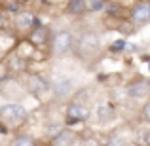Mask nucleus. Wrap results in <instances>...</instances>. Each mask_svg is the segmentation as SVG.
<instances>
[{
	"mask_svg": "<svg viewBox=\"0 0 150 146\" xmlns=\"http://www.w3.org/2000/svg\"><path fill=\"white\" fill-rule=\"evenodd\" d=\"M74 46H76V38L70 30L63 29V30H57L53 32V38H51V55L55 57H65L69 53H74Z\"/></svg>",
	"mask_w": 150,
	"mask_h": 146,
	"instance_id": "nucleus-2",
	"label": "nucleus"
},
{
	"mask_svg": "<svg viewBox=\"0 0 150 146\" xmlns=\"http://www.w3.org/2000/svg\"><path fill=\"white\" fill-rule=\"evenodd\" d=\"M46 146H51V144H46Z\"/></svg>",
	"mask_w": 150,
	"mask_h": 146,
	"instance_id": "nucleus-22",
	"label": "nucleus"
},
{
	"mask_svg": "<svg viewBox=\"0 0 150 146\" xmlns=\"http://www.w3.org/2000/svg\"><path fill=\"white\" fill-rule=\"evenodd\" d=\"M80 146H103V142L97 135H86L80 139Z\"/></svg>",
	"mask_w": 150,
	"mask_h": 146,
	"instance_id": "nucleus-17",
	"label": "nucleus"
},
{
	"mask_svg": "<svg viewBox=\"0 0 150 146\" xmlns=\"http://www.w3.org/2000/svg\"><path fill=\"white\" fill-rule=\"evenodd\" d=\"M86 4H88V11H99L106 8L105 0H86Z\"/></svg>",
	"mask_w": 150,
	"mask_h": 146,
	"instance_id": "nucleus-18",
	"label": "nucleus"
},
{
	"mask_svg": "<svg viewBox=\"0 0 150 146\" xmlns=\"http://www.w3.org/2000/svg\"><path fill=\"white\" fill-rule=\"evenodd\" d=\"M13 27L17 30H23V32H30L34 27H38L36 15L30 13V11H25V10L17 11V13L13 15Z\"/></svg>",
	"mask_w": 150,
	"mask_h": 146,
	"instance_id": "nucleus-9",
	"label": "nucleus"
},
{
	"mask_svg": "<svg viewBox=\"0 0 150 146\" xmlns=\"http://www.w3.org/2000/svg\"><path fill=\"white\" fill-rule=\"evenodd\" d=\"M95 118L99 123H110V121L116 118V110H114V106L110 104V102L103 101V102H97L95 106Z\"/></svg>",
	"mask_w": 150,
	"mask_h": 146,
	"instance_id": "nucleus-12",
	"label": "nucleus"
},
{
	"mask_svg": "<svg viewBox=\"0 0 150 146\" xmlns=\"http://www.w3.org/2000/svg\"><path fill=\"white\" fill-rule=\"evenodd\" d=\"M105 146H129V140L125 139L122 133L114 131V133H110V135L106 137V144Z\"/></svg>",
	"mask_w": 150,
	"mask_h": 146,
	"instance_id": "nucleus-16",
	"label": "nucleus"
},
{
	"mask_svg": "<svg viewBox=\"0 0 150 146\" xmlns=\"http://www.w3.org/2000/svg\"><path fill=\"white\" fill-rule=\"evenodd\" d=\"M25 87L30 95H34L36 99H44L51 91V82L38 72H30L25 78Z\"/></svg>",
	"mask_w": 150,
	"mask_h": 146,
	"instance_id": "nucleus-4",
	"label": "nucleus"
},
{
	"mask_svg": "<svg viewBox=\"0 0 150 146\" xmlns=\"http://www.w3.org/2000/svg\"><path fill=\"white\" fill-rule=\"evenodd\" d=\"M129 21L133 25H146V23H150V0L148 2H137L131 8Z\"/></svg>",
	"mask_w": 150,
	"mask_h": 146,
	"instance_id": "nucleus-8",
	"label": "nucleus"
},
{
	"mask_svg": "<svg viewBox=\"0 0 150 146\" xmlns=\"http://www.w3.org/2000/svg\"><path fill=\"white\" fill-rule=\"evenodd\" d=\"M148 84H150V80H148Z\"/></svg>",
	"mask_w": 150,
	"mask_h": 146,
	"instance_id": "nucleus-23",
	"label": "nucleus"
},
{
	"mask_svg": "<svg viewBox=\"0 0 150 146\" xmlns=\"http://www.w3.org/2000/svg\"><path fill=\"white\" fill-rule=\"evenodd\" d=\"M101 49V38L97 32L93 30H84L78 34L76 38V46H74V53L80 59H91L99 53Z\"/></svg>",
	"mask_w": 150,
	"mask_h": 146,
	"instance_id": "nucleus-1",
	"label": "nucleus"
},
{
	"mask_svg": "<svg viewBox=\"0 0 150 146\" xmlns=\"http://www.w3.org/2000/svg\"><path fill=\"white\" fill-rule=\"evenodd\" d=\"M141 116H143V120L150 123V99H146V102L143 104V108H141Z\"/></svg>",
	"mask_w": 150,
	"mask_h": 146,
	"instance_id": "nucleus-19",
	"label": "nucleus"
},
{
	"mask_svg": "<svg viewBox=\"0 0 150 146\" xmlns=\"http://www.w3.org/2000/svg\"><path fill=\"white\" fill-rule=\"evenodd\" d=\"M27 110L25 106L17 104V102H6L0 106V120L8 127H19L27 121Z\"/></svg>",
	"mask_w": 150,
	"mask_h": 146,
	"instance_id": "nucleus-3",
	"label": "nucleus"
},
{
	"mask_svg": "<svg viewBox=\"0 0 150 146\" xmlns=\"http://www.w3.org/2000/svg\"><path fill=\"white\" fill-rule=\"evenodd\" d=\"M15 2H19V4H25V2H29V0H15Z\"/></svg>",
	"mask_w": 150,
	"mask_h": 146,
	"instance_id": "nucleus-21",
	"label": "nucleus"
},
{
	"mask_svg": "<svg viewBox=\"0 0 150 146\" xmlns=\"http://www.w3.org/2000/svg\"><path fill=\"white\" fill-rule=\"evenodd\" d=\"M51 93L57 99H69L74 93V82L65 74H59L51 80Z\"/></svg>",
	"mask_w": 150,
	"mask_h": 146,
	"instance_id": "nucleus-6",
	"label": "nucleus"
},
{
	"mask_svg": "<svg viewBox=\"0 0 150 146\" xmlns=\"http://www.w3.org/2000/svg\"><path fill=\"white\" fill-rule=\"evenodd\" d=\"M67 11L70 15H82V13L88 11V4H86V0H69Z\"/></svg>",
	"mask_w": 150,
	"mask_h": 146,
	"instance_id": "nucleus-13",
	"label": "nucleus"
},
{
	"mask_svg": "<svg viewBox=\"0 0 150 146\" xmlns=\"http://www.w3.org/2000/svg\"><path fill=\"white\" fill-rule=\"evenodd\" d=\"M89 116V108L80 99H72L67 106V123H80L86 121Z\"/></svg>",
	"mask_w": 150,
	"mask_h": 146,
	"instance_id": "nucleus-5",
	"label": "nucleus"
},
{
	"mask_svg": "<svg viewBox=\"0 0 150 146\" xmlns=\"http://www.w3.org/2000/svg\"><path fill=\"white\" fill-rule=\"evenodd\" d=\"M76 140H78V137H76V133H74L72 129L61 127L53 137H51L50 144L51 146H74V144H76Z\"/></svg>",
	"mask_w": 150,
	"mask_h": 146,
	"instance_id": "nucleus-10",
	"label": "nucleus"
},
{
	"mask_svg": "<svg viewBox=\"0 0 150 146\" xmlns=\"http://www.w3.org/2000/svg\"><path fill=\"white\" fill-rule=\"evenodd\" d=\"M125 93H127L129 99H150V84L143 80H137L127 85Z\"/></svg>",
	"mask_w": 150,
	"mask_h": 146,
	"instance_id": "nucleus-11",
	"label": "nucleus"
},
{
	"mask_svg": "<svg viewBox=\"0 0 150 146\" xmlns=\"http://www.w3.org/2000/svg\"><path fill=\"white\" fill-rule=\"evenodd\" d=\"M133 142L137 146H150V127H139L135 131Z\"/></svg>",
	"mask_w": 150,
	"mask_h": 146,
	"instance_id": "nucleus-14",
	"label": "nucleus"
},
{
	"mask_svg": "<svg viewBox=\"0 0 150 146\" xmlns=\"http://www.w3.org/2000/svg\"><path fill=\"white\" fill-rule=\"evenodd\" d=\"M124 48H125V42L124 40H118V42H114V44L110 46V49H112V51H122Z\"/></svg>",
	"mask_w": 150,
	"mask_h": 146,
	"instance_id": "nucleus-20",
	"label": "nucleus"
},
{
	"mask_svg": "<svg viewBox=\"0 0 150 146\" xmlns=\"http://www.w3.org/2000/svg\"><path fill=\"white\" fill-rule=\"evenodd\" d=\"M10 146H36V140H34L33 135H27V133H19L11 139Z\"/></svg>",
	"mask_w": 150,
	"mask_h": 146,
	"instance_id": "nucleus-15",
	"label": "nucleus"
},
{
	"mask_svg": "<svg viewBox=\"0 0 150 146\" xmlns=\"http://www.w3.org/2000/svg\"><path fill=\"white\" fill-rule=\"evenodd\" d=\"M51 38H53V32L48 29V27H34L33 30L29 32V44H33L34 48H44L46 44H51Z\"/></svg>",
	"mask_w": 150,
	"mask_h": 146,
	"instance_id": "nucleus-7",
	"label": "nucleus"
}]
</instances>
